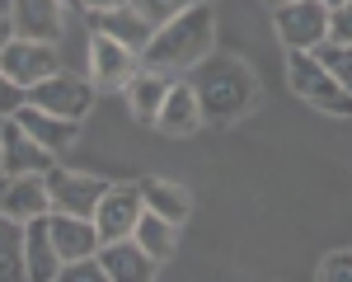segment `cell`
I'll list each match as a JSON object with an SVG mask.
<instances>
[{
    "mask_svg": "<svg viewBox=\"0 0 352 282\" xmlns=\"http://www.w3.org/2000/svg\"><path fill=\"white\" fill-rule=\"evenodd\" d=\"M164 137H188L202 127V113H197V99H192V85L188 80H169V94L160 104V118H155Z\"/></svg>",
    "mask_w": 352,
    "mask_h": 282,
    "instance_id": "cell-18",
    "label": "cell"
},
{
    "mask_svg": "<svg viewBox=\"0 0 352 282\" xmlns=\"http://www.w3.org/2000/svg\"><path fill=\"white\" fill-rule=\"evenodd\" d=\"M24 104H28V89H24V85H14L5 71H0V122H5V118H14Z\"/></svg>",
    "mask_w": 352,
    "mask_h": 282,
    "instance_id": "cell-27",
    "label": "cell"
},
{
    "mask_svg": "<svg viewBox=\"0 0 352 282\" xmlns=\"http://www.w3.org/2000/svg\"><path fill=\"white\" fill-rule=\"evenodd\" d=\"M56 282H109V273H104L99 254H89V259H76V263H61Z\"/></svg>",
    "mask_w": 352,
    "mask_h": 282,
    "instance_id": "cell-25",
    "label": "cell"
},
{
    "mask_svg": "<svg viewBox=\"0 0 352 282\" xmlns=\"http://www.w3.org/2000/svg\"><path fill=\"white\" fill-rule=\"evenodd\" d=\"M61 5H66V10H80V0H61Z\"/></svg>",
    "mask_w": 352,
    "mask_h": 282,
    "instance_id": "cell-31",
    "label": "cell"
},
{
    "mask_svg": "<svg viewBox=\"0 0 352 282\" xmlns=\"http://www.w3.org/2000/svg\"><path fill=\"white\" fill-rule=\"evenodd\" d=\"M47 235H52L61 263H76V259L99 254V230H94L89 217H61V212H47Z\"/></svg>",
    "mask_w": 352,
    "mask_h": 282,
    "instance_id": "cell-13",
    "label": "cell"
},
{
    "mask_svg": "<svg viewBox=\"0 0 352 282\" xmlns=\"http://www.w3.org/2000/svg\"><path fill=\"white\" fill-rule=\"evenodd\" d=\"M10 24H14V38L24 43H61L66 38V24H71V10L61 0H10Z\"/></svg>",
    "mask_w": 352,
    "mask_h": 282,
    "instance_id": "cell-7",
    "label": "cell"
},
{
    "mask_svg": "<svg viewBox=\"0 0 352 282\" xmlns=\"http://www.w3.org/2000/svg\"><path fill=\"white\" fill-rule=\"evenodd\" d=\"M268 5H272V10H277V5H287V0H268Z\"/></svg>",
    "mask_w": 352,
    "mask_h": 282,
    "instance_id": "cell-33",
    "label": "cell"
},
{
    "mask_svg": "<svg viewBox=\"0 0 352 282\" xmlns=\"http://www.w3.org/2000/svg\"><path fill=\"white\" fill-rule=\"evenodd\" d=\"M10 43H14V24H10V14L0 10V52H5Z\"/></svg>",
    "mask_w": 352,
    "mask_h": 282,
    "instance_id": "cell-30",
    "label": "cell"
},
{
    "mask_svg": "<svg viewBox=\"0 0 352 282\" xmlns=\"http://www.w3.org/2000/svg\"><path fill=\"white\" fill-rule=\"evenodd\" d=\"M146 202H141V188H109L104 202L94 207V230H99V245H113V240H132L136 221H141Z\"/></svg>",
    "mask_w": 352,
    "mask_h": 282,
    "instance_id": "cell-11",
    "label": "cell"
},
{
    "mask_svg": "<svg viewBox=\"0 0 352 282\" xmlns=\"http://www.w3.org/2000/svg\"><path fill=\"white\" fill-rule=\"evenodd\" d=\"M310 56H315L329 76H333V80H338V85L352 94V47H348V43H333V38H324V43H320Z\"/></svg>",
    "mask_w": 352,
    "mask_h": 282,
    "instance_id": "cell-23",
    "label": "cell"
},
{
    "mask_svg": "<svg viewBox=\"0 0 352 282\" xmlns=\"http://www.w3.org/2000/svg\"><path fill=\"white\" fill-rule=\"evenodd\" d=\"M287 80H292V94L305 99L310 109L333 113V118H352V94L333 80L310 52H292V61H287Z\"/></svg>",
    "mask_w": 352,
    "mask_h": 282,
    "instance_id": "cell-3",
    "label": "cell"
},
{
    "mask_svg": "<svg viewBox=\"0 0 352 282\" xmlns=\"http://www.w3.org/2000/svg\"><path fill=\"white\" fill-rule=\"evenodd\" d=\"M315 282H352V250H333V254H324V263H320Z\"/></svg>",
    "mask_w": 352,
    "mask_h": 282,
    "instance_id": "cell-26",
    "label": "cell"
},
{
    "mask_svg": "<svg viewBox=\"0 0 352 282\" xmlns=\"http://www.w3.org/2000/svg\"><path fill=\"white\" fill-rule=\"evenodd\" d=\"M277 38L287 43V52H315L329 38V5L320 0H287L272 10Z\"/></svg>",
    "mask_w": 352,
    "mask_h": 282,
    "instance_id": "cell-5",
    "label": "cell"
},
{
    "mask_svg": "<svg viewBox=\"0 0 352 282\" xmlns=\"http://www.w3.org/2000/svg\"><path fill=\"white\" fill-rule=\"evenodd\" d=\"M99 263H104L109 282H155V259L141 250L136 240L99 245Z\"/></svg>",
    "mask_w": 352,
    "mask_h": 282,
    "instance_id": "cell-16",
    "label": "cell"
},
{
    "mask_svg": "<svg viewBox=\"0 0 352 282\" xmlns=\"http://www.w3.org/2000/svg\"><path fill=\"white\" fill-rule=\"evenodd\" d=\"M14 122H19L43 151H52V155H61L66 146H76V137H80V122L56 118V113H43V109H33V104H24V109L14 113Z\"/></svg>",
    "mask_w": 352,
    "mask_h": 282,
    "instance_id": "cell-15",
    "label": "cell"
},
{
    "mask_svg": "<svg viewBox=\"0 0 352 282\" xmlns=\"http://www.w3.org/2000/svg\"><path fill=\"white\" fill-rule=\"evenodd\" d=\"M132 240H136V245H141L146 254H151L155 263H164L169 254L179 250V226L164 221V217H155V212H141V221H136Z\"/></svg>",
    "mask_w": 352,
    "mask_h": 282,
    "instance_id": "cell-21",
    "label": "cell"
},
{
    "mask_svg": "<svg viewBox=\"0 0 352 282\" xmlns=\"http://www.w3.org/2000/svg\"><path fill=\"white\" fill-rule=\"evenodd\" d=\"M56 169V155L43 151L38 141L28 137L14 118L0 122V179H19V174H47Z\"/></svg>",
    "mask_w": 352,
    "mask_h": 282,
    "instance_id": "cell-8",
    "label": "cell"
},
{
    "mask_svg": "<svg viewBox=\"0 0 352 282\" xmlns=\"http://www.w3.org/2000/svg\"><path fill=\"white\" fill-rule=\"evenodd\" d=\"M94 80L89 76H76V71H56L43 85L28 89V104L43 113H56V118H71V122H85V113L94 109Z\"/></svg>",
    "mask_w": 352,
    "mask_h": 282,
    "instance_id": "cell-4",
    "label": "cell"
},
{
    "mask_svg": "<svg viewBox=\"0 0 352 282\" xmlns=\"http://www.w3.org/2000/svg\"><path fill=\"white\" fill-rule=\"evenodd\" d=\"M192 99H197V113L202 122L212 127H226V122H240L244 113L258 104V80L254 71L244 66L240 56H202L192 66Z\"/></svg>",
    "mask_w": 352,
    "mask_h": 282,
    "instance_id": "cell-1",
    "label": "cell"
},
{
    "mask_svg": "<svg viewBox=\"0 0 352 282\" xmlns=\"http://www.w3.org/2000/svg\"><path fill=\"white\" fill-rule=\"evenodd\" d=\"M0 282H28L24 221H10V217H0Z\"/></svg>",
    "mask_w": 352,
    "mask_h": 282,
    "instance_id": "cell-22",
    "label": "cell"
},
{
    "mask_svg": "<svg viewBox=\"0 0 352 282\" xmlns=\"http://www.w3.org/2000/svg\"><path fill=\"white\" fill-rule=\"evenodd\" d=\"M212 43H217V10L207 0H197L192 10H184L179 19L155 28L151 47L141 52V71H155V76H179L197 66L202 56H212Z\"/></svg>",
    "mask_w": 352,
    "mask_h": 282,
    "instance_id": "cell-2",
    "label": "cell"
},
{
    "mask_svg": "<svg viewBox=\"0 0 352 282\" xmlns=\"http://www.w3.org/2000/svg\"><path fill=\"white\" fill-rule=\"evenodd\" d=\"M207 5H212V0H207Z\"/></svg>",
    "mask_w": 352,
    "mask_h": 282,
    "instance_id": "cell-34",
    "label": "cell"
},
{
    "mask_svg": "<svg viewBox=\"0 0 352 282\" xmlns=\"http://www.w3.org/2000/svg\"><path fill=\"white\" fill-rule=\"evenodd\" d=\"M122 94H127V109H132L136 122H141V127H155L160 104H164V94H169V80H164V76H155V71H136Z\"/></svg>",
    "mask_w": 352,
    "mask_h": 282,
    "instance_id": "cell-19",
    "label": "cell"
},
{
    "mask_svg": "<svg viewBox=\"0 0 352 282\" xmlns=\"http://www.w3.org/2000/svg\"><path fill=\"white\" fill-rule=\"evenodd\" d=\"M52 197H47V174H19V179H0V217L10 221H33L47 217Z\"/></svg>",
    "mask_w": 352,
    "mask_h": 282,
    "instance_id": "cell-12",
    "label": "cell"
},
{
    "mask_svg": "<svg viewBox=\"0 0 352 282\" xmlns=\"http://www.w3.org/2000/svg\"><path fill=\"white\" fill-rule=\"evenodd\" d=\"M122 5H132V0H80L85 14H104V10H122Z\"/></svg>",
    "mask_w": 352,
    "mask_h": 282,
    "instance_id": "cell-29",
    "label": "cell"
},
{
    "mask_svg": "<svg viewBox=\"0 0 352 282\" xmlns=\"http://www.w3.org/2000/svg\"><path fill=\"white\" fill-rule=\"evenodd\" d=\"M197 0H132V10L146 19L151 28H160V24H169V19H179L184 10H192Z\"/></svg>",
    "mask_w": 352,
    "mask_h": 282,
    "instance_id": "cell-24",
    "label": "cell"
},
{
    "mask_svg": "<svg viewBox=\"0 0 352 282\" xmlns=\"http://www.w3.org/2000/svg\"><path fill=\"white\" fill-rule=\"evenodd\" d=\"M136 71H141V56L127 52L122 43H113V38H104V33H89V80H94V89H127V80H132Z\"/></svg>",
    "mask_w": 352,
    "mask_h": 282,
    "instance_id": "cell-10",
    "label": "cell"
},
{
    "mask_svg": "<svg viewBox=\"0 0 352 282\" xmlns=\"http://www.w3.org/2000/svg\"><path fill=\"white\" fill-rule=\"evenodd\" d=\"M113 184L99 174H66V169H47V197H52V212L61 217H89L94 221V207L104 202Z\"/></svg>",
    "mask_w": 352,
    "mask_h": 282,
    "instance_id": "cell-6",
    "label": "cell"
},
{
    "mask_svg": "<svg viewBox=\"0 0 352 282\" xmlns=\"http://www.w3.org/2000/svg\"><path fill=\"white\" fill-rule=\"evenodd\" d=\"M329 38L352 47V0H343V5H333V10H329Z\"/></svg>",
    "mask_w": 352,
    "mask_h": 282,
    "instance_id": "cell-28",
    "label": "cell"
},
{
    "mask_svg": "<svg viewBox=\"0 0 352 282\" xmlns=\"http://www.w3.org/2000/svg\"><path fill=\"white\" fill-rule=\"evenodd\" d=\"M89 33H104V38L122 43V47L136 52V56L146 52V47H151V38H155V28L146 24L132 5H122V10H104V14H89Z\"/></svg>",
    "mask_w": 352,
    "mask_h": 282,
    "instance_id": "cell-14",
    "label": "cell"
},
{
    "mask_svg": "<svg viewBox=\"0 0 352 282\" xmlns=\"http://www.w3.org/2000/svg\"><path fill=\"white\" fill-rule=\"evenodd\" d=\"M320 5H329V10H333V5H343V0H320Z\"/></svg>",
    "mask_w": 352,
    "mask_h": 282,
    "instance_id": "cell-32",
    "label": "cell"
},
{
    "mask_svg": "<svg viewBox=\"0 0 352 282\" xmlns=\"http://www.w3.org/2000/svg\"><path fill=\"white\" fill-rule=\"evenodd\" d=\"M24 268L28 282H56V273H61V254L47 235V217H33L24 226Z\"/></svg>",
    "mask_w": 352,
    "mask_h": 282,
    "instance_id": "cell-17",
    "label": "cell"
},
{
    "mask_svg": "<svg viewBox=\"0 0 352 282\" xmlns=\"http://www.w3.org/2000/svg\"><path fill=\"white\" fill-rule=\"evenodd\" d=\"M0 71L14 85L33 89V85H43L47 76L66 71V66H61V52H56L52 43H24V38H14V43L0 52Z\"/></svg>",
    "mask_w": 352,
    "mask_h": 282,
    "instance_id": "cell-9",
    "label": "cell"
},
{
    "mask_svg": "<svg viewBox=\"0 0 352 282\" xmlns=\"http://www.w3.org/2000/svg\"><path fill=\"white\" fill-rule=\"evenodd\" d=\"M141 202H146V212H155V217H164V221H174V226H184L192 217L188 188H179L174 179H146L141 184Z\"/></svg>",
    "mask_w": 352,
    "mask_h": 282,
    "instance_id": "cell-20",
    "label": "cell"
}]
</instances>
